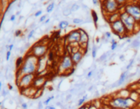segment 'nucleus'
<instances>
[{"label":"nucleus","mask_w":140,"mask_h":109,"mask_svg":"<svg viewBox=\"0 0 140 109\" xmlns=\"http://www.w3.org/2000/svg\"><path fill=\"white\" fill-rule=\"evenodd\" d=\"M38 58L31 53H28L25 56L23 65L17 70L16 80H18L21 76L24 74H36L38 70Z\"/></svg>","instance_id":"1"},{"label":"nucleus","mask_w":140,"mask_h":109,"mask_svg":"<svg viewBox=\"0 0 140 109\" xmlns=\"http://www.w3.org/2000/svg\"><path fill=\"white\" fill-rule=\"evenodd\" d=\"M120 19L122 20L126 28L127 35L134 34L136 31V27L138 25H140L135 21L134 18L125 12L120 11Z\"/></svg>","instance_id":"2"},{"label":"nucleus","mask_w":140,"mask_h":109,"mask_svg":"<svg viewBox=\"0 0 140 109\" xmlns=\"http://www.w3.org/2000/svg\"><path fill=\"white\" fill-rule=\"evenodd\" d=\"M135 102V101L131 97L122 98L120 96H117L111 100L110 106L114 109H129Z\"/></svg>","instance_id":"3"},{"label":"nucleus","mask_w":140,"mask_h":109,"mask_svg":"<svg viewBox=\"0 0 140 109\" xmlns=\"http://www.w3.org/2000/svg\"><path fill=\"white\" fill-rule=\"evenodd\" d=\"M101 6L105 16L111 14L120 12L122 6L116 2V0H102Z\"/></svg>","instance_id":"4"},{"label":"nucleus","mask_w":140,"mask_h":109,"mask_svg":"<svg viewBox=\"0 0 140 109\" xmlns=\"http://www.w3.org/2000/svg\"><path fill=\"white\" fill-rule=\"evenodd\" d=\"M126 13L132 16L137 23L140 24V4L137 3H127L124 6Z\"/></svg>","instance_id":"5"},{"label":"nucleus","mask_w":140,"mask_h":109,"mask_svg":"<svg viewBox=\"0 0 140 109\" xmlns=\"http://www.w3.org/2000/svg\"><path fill=\"white\" fill-rule=\"evenodd\" d=\"M75 66L71 55L65 54L60 61L58 70L60 73H65L66 72H71V70L74 69Z\"/></svg>","instance_id":"6"},{"label":"nucleus","mask_w":140,"mask_h":109,"mask_svg":"<svg viewBox=\"0 0 140 109\" xmlns=\"http://www.w3.org/2000/svg\"><path fill=\"white\" fill-rule=\"evenodd\" d=\"M36 76V74H24L17 80V85L21 89H25L32 86L33 82Z\"/></svg>","instance_id":"7"},{"label":"nucleus","mask_w":140,"mask_h":109,"mask_svg":"<svg viewBox=\"0 0 140 109\" xmlns=\"http://www.w3.org/2000/svg\"><path fill=\"white\" fill-rule=\"evenodd\" d=\"M110 25V27L112 32L117 35L118 36L124 37L127 36V32H126V28L124 27V24L120 19H118L114 22L111 23Z\"/></svg>","instance_id":"8"},{"label":"nucleus","mask_w":140,"mask_h":109,"mask_svg":"<svg viewBox=\"0 0 140 109\" xmlns=\"http://www.w3.org/2000/svg\"><path fill=\"white\" fill-rule=\"evenodd\" d=\"M48 48L46 44L43 43H37L31 48L30 52L38 58L46 55Z\"/></svg>","instance_id":"9"},{"label":"nucleus","mask_w":140,"mask_h":109,"mask_svg":"<svg viewBox=\"0 0 140 109\" xmlns=\"http://www.w3.org/2000/svg\"><path fill=\"white\" fill-rule=\"evenodd\" d=\"M66 40L69 44H79L80 40V32L78 30H73L70 32L66 36Z\"/></svg>","instance_id":"10"},{"label":"nucleus","mask_w":140,"mask_h":109,"mask_svg":"<svg viewBox=\"0 0 140 109\" xmlns=\"http://www.w3.org/2000/svg\"><path fill=\"white\" fill-rule=\"evenodd\" d=\"M79 31L80 32V40L79 45L83 48H87L89 42V35L86 31L83 29H79Z\"/></svg>","instance_id":"11"},{"label":"nucleus","mask_w":140,"mask_h":109,"mask_svg":"<svg viewBox=\"0 0 140 109\" xmlns=\"http://www.w3.org/2000/svg\"><path fill=\"white\" fill-rule=\"evenodd\" d=\"M83 54H84V52L79 50H77L75 52H72L71 54V59L73 61L75 66L78 65L81 61V60L83 58Z\"/></svg>","instance_id":"12"},{"label":"nucleus","mask_w":140,"mask_h":109,"mask_svg":"<svg viewBox=\"0 0 140 109\" xmlns=\"http://www.w3.org/2000/svg\"><path fill=\"white\" fill-rule=\"evenodd\" d=\"M45 82H46V78L44 76H36L33 82L32 86L36 89L42 88Z\"/></svg>","instance_id":"13"},{"label":"nucleus","mask_w":140,"mask_h":109,"mask_svg":"<svg viewBox=\"0 0 140 109\" xmlns=\"http://www.w3.org/2000/svg\"><path fill=\"white\" fill-rule=\"evenodd\" d=\"M129 71L126 70L123 72L121 74V75L120 76L119 79L118 80V81L115 83L116 84V87H119L120 85H122L124 82L126 81V80L128 79L129 78Z\"/></svg>","instance_id":"14"},{"label":"nucleus","mask_w":140,"mask_h":109,"mask_svg":"<svg viewBox=\"0 0 140 109\" xmlns=\"http://www.w3.org/2000/svg\"><path fill=\"white\" fill-rule=\"evenodd\" d=\"M107 20L108 21V23L111 24L113 22H114L118 19L120 18V12H117V13L111 14H109V15H107Z\"/></svg>","instance_id":"15"},{"label":"nucleus","mask_w":140,"mask_h":109,"mask_svg":"<svg viewBox=\"0 0 140 109\" xmlns=\"http://www.w3.org/2000/svg\"><path fill=\"white\" fill-rule=\"evenodd\" d=\"M69 27V22L68 20H63L60 21V23H58V27L60 30H65Z\"/></svg>","instance_id":"16"},{"label":"nucleus","mask_w":140,"mask_h":109,"mask_svg":"<svg viewBox=\"0 0 140 109\" xmlns=\"http://www.w3.org/2000/svg\"><path fill=\"white\" fill-rule=\"evenodd\" d=\"M71 6H66L65 8H64V9L62 10V14H63V16L68 17L70 15H71L72 11L71 10Z\"/></svg>","instance_id":"17"},{"label":"nucleus","mask_w":140,"mask_h":109,"mask_svg":"<svg viewBox=\"0 0 140 109\" xmlns=\"http://www.w3.org/2000/svg\"><path fill=\"white\" fill-rule=\"evenodd\" d=\"M24 57H18L17 59H16V62H15V67H16V70H18L19 68H21V67L23 65V62H24Z\"/></svg>","instance_id":"18"},{"label":"nucleus","mask_w":140,"mask_h":109,"mask_svg":"<svg viewBox=\"0 0 140 109\" xmlns=\"http://www.w3.org/2000/svg\"><path fill=\"white\" fill-rule=\"evenodd\" d=\"M91 17H92V20H93L95 26L97 27V23H98V20H99V16H98L97 12L95 11V10H92L91 11Z\"/></svg>","instance_id":"19"},{"label":"nucleus","mask_w":140,"mask_h":109,"mask_svg":"<svg viewBox=\"0 0 140 109\" xmlns=\"http://www.w3.org/2000/svg\"><path fill=\"white\" fill-rule=\"evenodd\" d=\"M111 51H108L107 52H104L103 54H101V56L99 57V60L100 61H102V62H103V61H105L107 59L108 57H109L111 55Z\"/></svg>","instance_id":"20"},{"label":"nucleus","mask_w":140,"mask_h":109,"mask_svg":"<svg viewBox=\"0 0 140 109\" xmlns=\"http://www.w3.org/2000/svg\"><path fill=\"white\" fill-rule=\"evenodd\" d=\"M130 46L133 48H137L140 46V40L139 38L135 39L134 40L131 42V43L130 44Z\"/></svg>","instance_id":"21"},{"label":"nucleus","mask_w":140,"mask_h":109,"mask_svg":"<svg viewBox=\"0 0 140 109\" xmlns=\"http://www.w3.org/2000/svg\"><path fill=\"white\" fill-rule=\"evenodd\" d=\"M97 51H98V47L95 44H93L92 47V50H91V54L93 59H95L97 56Z\"/></svg>","instance_id":"22"},{"label":"nucleus","mask_w":140,"mask_h":109,"mask_svg":"<svg viewBox=\"0 0 140 109\" xmlns=\"http://www.w3.org/2000/svg\"><path fill=\"white\" fill-rule=\"evenodd\" d=\"M118 46V44L117 41H115V39L113 38L111 39V50L112 51L116 50Z\"/></svg>","instance_id":"23"},{"label":"nucleus","mask_w":140,"mask_h":109,"mask_svg":"<svg viewBox=\"0 0 140 109\" xmlns=\"http://www.w3.org/2000/svg\"><path fill=\"white\" fill-rule=\"evenodd\" d=\"M55 2H51L50 4H49L46 8V12L47 13H51L55 8Z\"/></svg>","instance_id":"24"},{"label":"nucleus","mask_w":140,"mask_h":109,"mask_svg":"<svg viewBox=\"0 0 140 109\" xmlns=\"http://www.w3.org/2000/svg\"><path fill=\"white\" fill-rule=\"evenodd\" d=\"M87 99V94H85L84 95H83L82 98H80V99L79 100L78 103H77V106H81Z\"/></svg>","instance_id":"25"},{"label":"nucleus","mask_w":140,"mask_h":109,"mask_svg":"<svg viewBox=\"0 0 140 109\" xmlns=\"http://www.w3.org/2000/svg\"><path fill=\"white\" fill-rule=\"evenodd\" d=\"M79 9H80V6H79L78 4L75 3V4H73L71 5V10L72 12H75L78 11Z\"/></svg>","instance_id":"26"},{"label":"nucleus","mask_w":140,"mask_h":109,"mask_svg":"<svg viewBox=\"0 0 140 109\" xmlns=\"http://www.w3.org/2000/svg\"><path fill=\"white\" fill-rule=\"evenodd\" d=\"M73 23L75 25H81L84 23V20L80 18H75L73 19Z\"/></svg>","instance_id":"27"},{"label":"nucleus","mask_w":140,"mask_h":109,"mask_svg":"<svg viewBox=\"0 0 140 109\" xmlns=\"http://www.w3.org/2000/svg\"><path fill=\"white\" fill-rule=\"evenodd\" d=\"M55 98V96L54 95H51V96H49L48 98H46V100H44L43 101V104L45 105V106H48L49 104L50 103L51 100H53V99Z\"/></svg>","instance_id":"28"},{"label":"nucleus","mask_w":140,"mask_h":109,"mask_svg":"<svg viewBox=\"0 0 140 109\" xmlns=\"http://www.w3.org/2000/svg\"><path fill=\"white\" fill-rule=\"evenodd\" d=\"M35 35V30H30V32L28 33V36H27V39L28 40H30L31 39L34 37Z\"/></svg>","instance_id":"29"},{"label":"nucleus","mask_w":140,"mask_h":109,"mask_svg":"<svg viewBox=\"0 0 140 109\" xmlns=\"http://www.w3.org/2000/svg\"><path fill=\"white\" fill-rule=\"evenodd\" d=\"M47 59L49 61H53L54 60V53L53 51H50L47 54Z\"/></svg>","instance_id":"30"},{"label":"nucleus","mask_w":140,"mask_h":109,"mask_svg":"<svg viewBox=\"0 0 140 109\" xmlns=\"http://www.w3.org/2000/svg\"><path fill=\"white\" fill-rule=\"evenodd\" d=\"M134 61H135V59H134V58L131 59V60L129 61V63L128 64V65H127V66H126V70L129 71V70H130V69L132 68V66H133V64H134Z\"/></svg>","instance_id":"31"},{"label":"nucleus","mask_w":140,"mask_h":109,"mask_svg":"<svg viewBox=\"0 0 140 109\" xmlns=\"http://www.w3.org/2000/svg\"><path fill=\"white\" fill-rule=\"evenodd\" d=\"M104 36L107 39H108V40H110L111 39L112 35H111V33L110 32H106L104 34Z\"/></svg>","instance_id":"32"},{"label":"nucleus","mask_w":140,"mask_h":109,"mask_svg":"<svg viewBox=\"0 0 140 109\" xmlns=\"http://www.w3.org/2000/svg\"><path fill=\"white\" fill-rule=\"evenodd\" d=\"M116 2H117L118 4H119L120 6H124V5H126L127 3H128V0H116Z\"/></svg>","instance_id":"33"},{"label":"nucleus","mask_w":140,"mask_h":109,"mask_svg":"<svg viewBox=\"0 0 140 109\" xmlns=\"http://www.w3.org/2000/svg\"><path fill=\"white\" fill-rule=\"evenodd\" d=\"M94 73V70H90L88 72H87L86 78H90L92 77V76H93Z\"/></svg>","instance_id":"34"},{"label":"nucleus","mask_w":140,"mask_h":109,"mask_svg":"<svg viewBox=\"0 0 140 109\" xmlns=\"http://www.w3.org/2000/svg\"><path fill=\"white\" fill-rule=\"evenodd\" d=\"M46 18H47V15L46 14H44L43 16H40V18L39 19V23H44L47 19Z\"/></svg>","instance_id":"35"},{"label":"nucleus","mask_w":140,"mask_h":109,"mask_svg":"<svg viewBox=\"0 0 140 109\" xmlns=\"http://www.w3.org/2000/svg\"><path fill=\"white\" fill-rule=\"evenodd\" d=\"M10 57H11V51L10 50H8L6 52V60L7 61H8L10 59Z\"/></svg>","instance_id":"36"},{"label":"nucleus","mask_w":140,"mask_h":109,"mask_svg":"<svg viewBox=\"0 0 140 109\" xmlns=\"http://www.w3.org/2000/svg\"><path fill=\"white\" fill-rule=\"evenodd\" d=\"M22 31L21 30H16L15 32H14V36L16 37H19L20 36H21L22 34Z\"/></svg>","instance_id":"37"},{"label":"nucleus","mask_w":140,"mask_h":109,"mask_svg":"<svg viewBox=\"0 0 140 109\" xmlns=\"http://www.w3.org/2000/svg\"><path fill=\"white\" fill-rule=\"evenodd\" d=\"M42 14V10H38L34 13V16L35 17H38V16H41Z\"/></svg>","instance_id":"38"},{"label":"nucleus","mask_w":140,"mask_h":109,"mask_svg":"<svg viewBox=\"0 0 140 109\" xmlns=\"http://www.w3.org/2000/svg\"><path fill=\"white\" fill-rule=\"evenodd\" d=\"M21 106L23 109H28L29 108V105L27 102H23L22 104H21Z\"/></svg>","instance_id":"39"},{"label":"nucleus","mask_w":140,"mask_h":109,"mask_svg":"<svg viewBox=\"0 0 140 109\" xmlns=\"http://www.w3.org/2000/svg\"><path fill=\"white\" fill-rule=\"evenodd\" d=\"M43 102L39 101L38 104H37V109H43Z\"/></svg>","instance_id":"40"},{"label":"nucleus","mask_w":140,"mask_h":109,"mask_svg":"<svg viewBox=\"0 0 140 109\" xmlns=\"http://www.w3.org/2000/svg\"><path fill=\"white\" fill-rule=\"evenodd\" d=\"M16 14H11L10 16V22H14L15 20H16Z\"/></svg>","instance_id":"41"},{"label":"nucleus","mask_w":140,"mask_h":109,"mask_svg":"<svg viewBox=\"0 0 140 109\" xmlns=\"http://www.w3.org/2000/svg\"><path fill=\"white\" fill-rule=\"evenodd\" d=\"M8 92L6 90H5V89H3L2 91V95L3 97H6L8 95Z\"/></svg>","instance_id":"42"},{"label":"nucleus","mask_w":140,"mask_h":109,"mask_svg":"<svg viewBox=\"0 0 140 109\" xmlns=\"http://www.w3.org/2000/svg\"><path fill=\"white\" fill-rule=\"evenodd\" d=\"M119 59L121 61H125V56H124V54H120V55L119 56Z\"/></svg>","instance_id":"43"},{"label":"nucleus","mask_w":140,"mask_h":109,"mask_svg":"<svg viewBox=\"0 0 140 109\" xmlns=\"http://www.w3.org/2000/svg\"><path fill=\"white\" fill-rule=\"evenodd\" d=\"M92 2L94 6H97V5H99V0H92Z\"/></svg>","instance_id":"44"},{"label":"nucleus","mask_w":140,"mask_h":109,"mask_svg":"<svg viewBox=\"0 0 140 109\" xmlns=\"http://www.w3.org/2000/svg\"><path fill=\"white\" fill-rule=\"evenodd\" d=\"M44 109H56L55 106H53V105H48V106H45V108Z\"/></svg>","instance_id":"45"},{"label":"nucleus","mask_w":140,"mask_h":109,"mask_svg":"<svg viewBox=\"0 0 140 109\" xmlns=\"http://www.w3.org/2000/svg\"><path fill=\"white\" fill-rule=\"evenodd\" d=\"M13 48H14V44H9V46H8V50L12 51V50L13 49Z\"/></svg>","instance_id":"46"},{"label":"nucleus","mask_w":140,"mask_h":109,"mask_svg":"<svg viewBox=\"0 0 140 109\" xmlns=\"http://www.w3.org/2000/svg\"><path fill=\"white\" fill-rule=\"evenodd\" d=\"M72 98V94L71 93H70V94H68V95H66V100H70Z\"/></svg>","instance_id":"47"},{"label":"nucleus","mask_w":140,"mask_h":109,"mask_svg":"<svg viewBox=\"0 0 140 109\" xmlns=\"http://www.w3.org/2000/svg\"><path fill=\"white\" fill-rule=\"evenodd\" d=\"M87 109H99V108H98L97 106H94V105H92V106H90L87 107Z\"/></svg>","instance_id":"48"},{"label":"nucleus","mask_w":140,"mask_h":109,"mask_svg":"<svg viewBox=\"0 0 140 109\" xmlns=\"http://www.w3.org/2000/svg\"><path fill=\"white\" fill-rule=\"evenodd\" d=\"M50 23V18H47L44 22V25H46V24H48V23Z\"/></svg>","instance_id":"49"},{"label":"nucleus","mask_w":140,"mask_h":109,"mask_svg":"<svg viewBox=\"0 0 140 109\" xmlns=\"http://www.w3.org/2000/svg\"><path fill=\"white\" fill-rule=\"evenodd\" d=\"M87 107H86V106H81L78 109H87Z\"/></svg>","instance_id":"50"},{"label":"nucleus","mask_w":140,"mask_h":109,"mask_svg":"<svg viewBox=\"0 0 140 109\" xmlns=\"http://www.w3.org/2000/svg\"><path fill=\"white\" fill-rule=\"evenodd\" d=\"M96 42H97V44H99L100 42V38H98V37H97V40H96Z\"/></svg>","instance_id":"51"},{"label":"nucleus","mask_w":140,"mask_h":109,"mask_svg":"<svg viewBox=\"0 0 140 109\" xmlns=\"http://www.w3.org/2000/svg\"><path fill=\"white\" fill-rule=\"evenodd\" d=\"M2 82L0 81V91H2Z\"/></svg>","instance_id":"52"},{"label":"nucleus","mask_w":140,"mask_h":109,"mask_svg":"<svg viewBox=\"0 0 140 109\" xmlns=\"http://www.w3.org/2000/svg\"><path fill=\"white\" fill-rule=\"evenodd\" d=\"M131 42H132V41H131V38H129L126 40V42H127V43H131Z\"/></svg>","instance_id":"53"},{"label":"nucleus","mask_w":140,"mask_h":109,"mask_svg":"<svg viewBox=\"0 0 140 109\" xmlns=\"http://www.w3.org/2000/svg\"><path fill=\"white\" fill-rule=\"evenodd\" d=\"M93 88H94V86L93 85H92V86H90V87L89 89H88V91H90L92 89H93Z\"/></svg>","instance_id":"54"},{"label":"nucleus","mask_w":140,"mask_h":109,"mask_svg":"<svg viewBox=\"0 0 140 109\" xmlns=\"http://www.w3.org/2000/svg\"><path fill=\"white\" fill-rule=\"evenodd\" d=\"M12 89H13V87L9 85V90H12Z\"/></svg>","instance_id":"55"},{"label":"nucleus","mask_w":140,"mask_h":109,"mask_svg":"<svg viewBox=\"0 0 140 109\" xmlns=\"http://www.w3.org/2000/svg\"><path fill=\"white\" fill-rule=\"evenodd\" d=\"M20 13H21V12L20 11L17 12L16 13V16H19V15H20Z\"/></svg>","instance_id":"56"},{"label":"nucleus","mask_w":140,"mask_h":109,"mask_svg":"<svg viewBox=\"0 0 140 109\" xmlns=\"http://www.w3.org/2000/svg\"><path fill=\"white\" fill-rule=\"evenodd\" d=\"M2 3H1V2H0V10H1V8H2Z\"/></svg>","instance_id":"57"},{"label":"nucleus","mask_w":140,"mask_h":109,"mask_svg":"<svg viewBox=\"0 0 140 109\" xmlns=\"http://www.w3.org/2000/svg\"><path fill=\"white\" fill-rule=\"evenodd\" d=\"M2 106V102H0V107Z\"/></svg>","instance_id":"58"},{"label":"nucleus","mask_w":140,"mask_h":109,"mask_svg":"<svg viewBox=\"0 0 140 109\" xmlns=\"http://www.w3.org/2000/svg\"><path fill=\"white\" fill-rule=\"evenodd\" d=\"M99 109H105L104 108H103V107H101V108H99Z\"/></svg>","instance_id":"59"}]
</instances>
